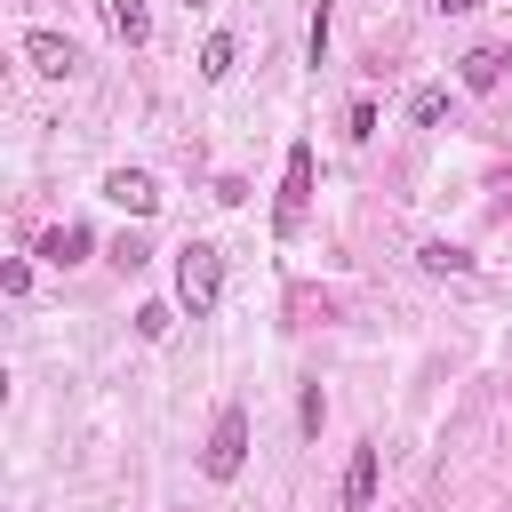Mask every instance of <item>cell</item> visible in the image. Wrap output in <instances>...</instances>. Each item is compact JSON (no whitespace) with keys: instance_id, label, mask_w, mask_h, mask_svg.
<instances>
[{"instance_id":"6da1fadb","label":"cell","mask_w":512,"mask_h":512,"mask_svg":"<svg viewBox=\"0 0 512 512\" xmlns=\"http://www.w3.org/2000/svg\"><path fill=\"white\" fill-rule=\"evenodd\" d=\"M216 296H224V248H216V240H184V248H176V304H184L192 320H208Z\"/></svg>"},{"instance_id":"7a4b0ae2","label":"cell","mask_w":512,"mask_h":512,"mask_svg":"<svg viewBox=\"0 0 512 512\" xmlns=\"http://www.w3.org/2000/svg\"><path fill=\"white\" fill-rule=\"evenodd\" d=\"M240 464H248V416L224 408L216 432H208V448H200V472H208V480H240Z\"/></svg>"},{"instance_id":"3957f363","label":"cell","mask_w":512,"mask_h":512,"mask_svg":"<svg viewBox=\"0 0 512 512\" xmlns=\"http://www.w3.org/2000/svg\"><path fill=\"white\" fill-rule=\"evenodd\" d=\"M304 200H312V144H288V168H280V208H272V224H280V232H296V224H304Z\"/></svg>"},{"instance_id":"277c9868","label":"cell","mask_w":512,"mask_h":512,"mask_svg":"<svg viewBox=\"0 0 512 512\" xmlns=\"http://www.w3.org/2000/svg\"><path fill=\"white\" fill-rule=\"evenodd\" d=\"M24 56H32V72H48V80H72V72H80V48H72L64 32H24Z\"/></svg>"},{"instance_id":"5b68a950","label":"cell","mask_w":512,"mask_h":512,"mask_svg":"<svg viewBox=\"0 0 512 512\" xmlns=\"http://www.w3.org/2000/svg\"><path fill=\"white\" fill-rule=\"evenodd\" d=\"M104 200L128 208V216H152V208H160V184H152L144 168H112V176H104Z\"/></svg>"},{"instance_id":"8992f818","label":"cell","mask_w":512,"mask_h":512,"mask_svg":"<svg viewBox=\"0 0 512 512\" xmlns=\"http://www.w3.org/2000/svg\"><path fill=\"white\" fill-rule=\"evenodd\" d=\"M504 64H512V48H464V56H456V80H464V88H496Z\"/></svg>"},{"instance_id":"52a82bcc","label":"cell","mask_w":512,"mask_h":512,"mask_svg":"<svg viewBox=\"0 0 512 512\" xmlns=\"http://www.w3.org/2000/svg\"><path fill=\"white\" fill-rule=\"evenodd\" d=\"M376 504V448H352L344 464V512H368Z\"/></svg>"},{"instance_id":"ba28073f","label":"cell","mask_w":512,"mask_h":512,"mask_svg":"<svg viewBox=\"0 0 512 512\" xmlns=\"http://www.w3.org/2000/svg\"><path fill=\"white\" fill-rule=\"evenodd\" d=\"M232 64H240V40H232V32H208V48H200V80H232Z\"/></svg>"},{"instance_id":"9c48e42d","label":"cell","mask_w":512,"mask_h":512,"mask_svg":"<svg viewBox=\"0 0 512 512\" xmlns=\"http://www.w3.org/2000/svg\"><path fill=\"white\" fill-rule=\"evenodd\" d=\"M40 256H48V264H80V256H88V224H56V232L40 240Z\"/></svg>"},{"instance_id":"30bf717a","label":"cell","mask_w":512,"mask_h":512,"mask_svg":"<svg viewBox=\"0 0 512 512\" xmlns=\"http://www.w3.org/2000/svg\"><path fill=\"white\" fill-rule=\"evenodd\" d=\"M112 32H120L128 48H144V40H152V8H144V0H112Z\"/></svg>"},{"instance_id":"8fae6325","label":"cell","mask_w":512,"mask_h":512,"mask_svg":"<svg viewBox=\"0 0 512 512\" xmlns=\"http://www.w3.org/2000/svg\"><path fill=\"white\" fill-rule=\"evenodd\" d=\"M408 120H416V128H440V120H448V88H416V96H408Z\"/></svg>"},{"instance_id":"7c38bea8","label":"cell","mask_w":512,"mask_h":512,"mask_svg":"<svg viewBox=\"0 0 512 512\" xmlns=\"http://www.w3.org/2000/svg\"><path fill=\"white\" fill-rule=\"evenodd\" d=\"M424 264H432V272H472V256L448 248V240H424Z\"/></svg>"},{"instance_id":"4fadbf2b","label":"cell","mask_w":512,"mask_h":512,"mask_svg":"<svg viewBox=\"0 0 512 512\" xmlns=\"http://www.w3.org/2000/svg\"><path fill=\"white\" fill-rule=\"evenodd\" d=\"M168 328H176V312H168V304H144V312H136V336H144V344H160Z\"/></svg>"},{"instance_id":"5bb4252c","label":"cell","mask_w":512,"mask_h":512,"mask_svg":"<svg viewBox=\"0 0 512 512\" xmlns=\"http://www.w3.org/2000/svg\"><path fill=\"white\" fill-rule=\"evenodd\" d=\"M344 136H352V144H368V136H376V104H368V96L344 112Z\"/></svg>"},{"instance_id":"9a60e30c","label":"cell","mask_w":512,"mask_h":512,"mask_svg":"<svg viewBox=\"0 0 512 512\" xmlns=\"http://www.w3.org/2000/svg\"><path fill=\"white\" fill-rule=\"evenodd\" d=\"M144 256H152V248H144V240H136V232H120V240H112V264H120V272H136V264H144Z\"/></svg>"},{"instance_id":"2e32d148","label":"cell","mask_w":512,"mask_h":512,"mask_svg":"<svg viewBox=\"0 0 512 512\" xmlns=\"http://www.w3.org/2000/svg\"><path fill=\"white\" fill-rule=\"evenodd\" d=\"M296 416H304V432H320V416H328V400H320V384H304V408H296Z\"/></svg>"},{"instance_id":"e0dca14e","label":"cell","mask_w":512,"mask_h":512,"mask_svg":"<svg viewBox=\"0 0 512 512\" xmlns=\"http://www.w3.org/2000/svg\"><path fill=\"white\" fill-rule=\"evenodd\" d=\"M440 8H448V16H464V8H480V0H440Z\"/></svg>"}]
</instances>
